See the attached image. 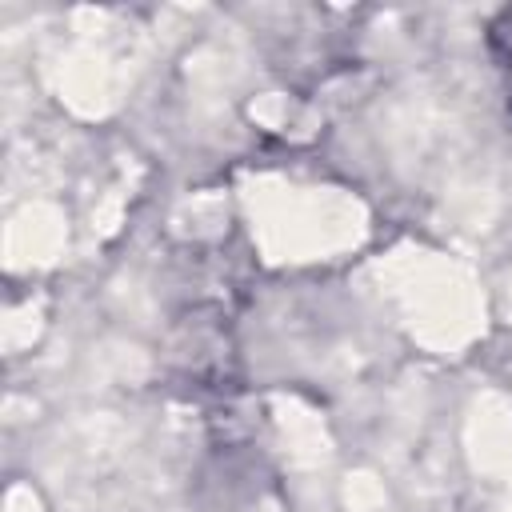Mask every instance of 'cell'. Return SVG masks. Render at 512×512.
Returning <instances> with one entry per match:
<instances>
[{
    "instance_id": "cell-1",
    "label": "cell",
    "mask_w": 512,
    "mask_h": 512,
    "mask_svg": "<svg viewBox=\"0 0 512 512\" xmlns=\"http://www.w3.org/2000/svg\"><path fill=\"white\" fill-rule=\"evenodd\" d=\"M504 68H508V112H512V52H508V60H504Z\"/></svg>"
}]
</instances>
